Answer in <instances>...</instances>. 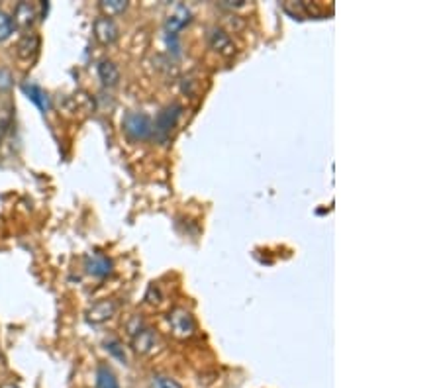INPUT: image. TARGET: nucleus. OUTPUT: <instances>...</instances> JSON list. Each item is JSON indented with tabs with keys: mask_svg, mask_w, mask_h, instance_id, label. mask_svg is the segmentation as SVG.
Returning a JSON list of instances; mask_svg holds the SVG:
<instances>
[{
	"mask_svg": "<svg viewBox=\"0 0 441 388\" xmlns=\"http://www.w3.org/2000/svg\"><path fill=\"white\" fill-rule=\"evenodd\" d=\"M122 128L134 141H144L153 135V122L144 112H128L122 120Z\"/></svg>",
	"mask_w": 441,
	"mask_h": 388,
	"instance_id": "nucleus-1",
	"label": "nucleus"
},
{
	"mask_svg": "<svg viewBox=\"0 0 441 388\" xmlns=\"http://www.w3.org/2000/svg\"><path fill=\"white\" fill-rule=\"evenodd\" d=\"M181 104H169V106H165L161 110L159 114H157V118H155V124H153V137L161 141V144H165L169 137H171V132L174 130V126H177V122H179V116H181Z\"/></svg>",
	"mask_w": 441,
	"mask_h": 388,
	"instance_id": "nucleus-2",
	"label": "nucleus"
},
{
	"mask_svg": "<svg viewBox=\"0 0 441 388\" xmlns=\"http://www.w3.org/2000/svg\"><path fill=\"white\" fill-rule=\"evenodd\" d=\"M169 326L174 337L179 339H188L196 332V321L192 318V314L185 308H174L169 314Z\"/></svg>",
	"mask_w": 441,
	"mask_h": 388,
	"instance_id": "nucleus-3",
	"label": "nucleus"
},
{
	"mask_svg": "<svg viewBox=\"0 0 441 388\" xmlns=\"http://www.w3.org/2000/svg\"><path fill=\"white\" fill-rule=\"evenodd\" d=\"M206 40H208V45L214 49L216 54L226 55V57L236 54V45H234L231 36L227 34L226 30H222V27H218V26L208 27Z\"/></svg>",
	"mask_w": 441,
	"mask_h": 388,
	"instance_id": "nucleus-4",
	"label": "nucleus"
},
{
	"mask_svg": "<svg viewBox=\"0 0 441 388\" xmlns=\"http://www.w3.org/2000/svg\"><path fill=\"white\" fill-rule=\"evenodd\" d=\"M132 345H134L137 353L149 355V353H153L155 347H157V334L151 328L142 326L135 334H132Z\"/></svg>",
	"mask_w": 441,
	"mask_h": 388,
	"instance_id": "nucleus-5",
	"label": "nucleus"
},
{
	"mask_svg": "<svg viewBox=\"0 0 441 388\" xmlns=\"http://www.w3.org/2000/svg\"><path fill=\"white\" fill-rule=\"evenodd\" d=\"M112 267H114L112 261L102 253H91L87 255V259H84L87 273L93 275V277H98V279H104L108 275H112Z\"/></svg>",
	"mask_w": 441,
	"mask_h": 388,
	"instance_id": "nucleus-6",
	"label": "nucleus"
},
{
	"mask_svg": "<svg viewBox=\"0 0 441 388\" xmlns=\"http://www.w3.org/2000/svg\"><path fill=\"white\" fill-rule=\"evenodd\" d=\"M118 34H120L118 26L114 24L112 18H106V16L96 18V22H94V36H96V40L100 41V43H104V45L114 43V41L118 40Z\"/></svg>",
	"mask_w": 441,
	"mask_h": 388,
	"instance_id": "nucleus-7",
	"label": "nucleus"
},
{
	"mask_svg": "<svg viewBox=\"0 0 441 388\" xmlns=\"http://www.w3.org/2000/svg\"><path fill=\"white\" fill-rule=\"evenodd\" d=\"M116 312V304L112 300H100L96 302L93 308L87 312V321L89 323H104L108 321Z\"/></svg>",
	"mask_w": 441,
	"mask_h": 388,
	"instance_id": "nucleus-8",
	"label": "nucleus"
},
{
	"mask_svg": "<svg viewBox=\"0 0 441 388\" xmlns=\"http://www.w3.org/2000/svg\"><path fill=\"white\" fill-rule=\"evenodd\" d=\"M22 93L26 94L27 98H30L36 106L40 108V110H43V112H47V110L52 108L49 96H47V93H45L41 87H38V84H34V82H24V84H22Z\"/></svg>",
	"mask_w": 441,
	"mask_h": 388,
	"instance_id": "nucleus-9",
	"label": "nucleus"
},
{
	"mask_svg": "<svg viewBox=\"0 0 441 388\" xmlns=\"http://www.w3.org/2000/svg\"><path fill=\"white\" fill-rule=\"evenodd\" d=\"M188 22H190V12H188L185 6H179L177 12L171 14L165 20V32H167V36H177L183 27L187 26Z\"/></svg>",
	"mask_w": 441,
	"mask_h": 388,
	"instance_id": "nucleus-10",
	"label": "nucleus"
},
{
	"mask_svg": "<svg viewBox=\"0 0 441 388\" xmlns=\"http://www.w3.org/2000/svg\"><path fill=\"white\" fill-rule=\"evenodd\" d=\"M36 18H38V10H36L34 4H30V2H20V4L16 6L14 22L20 27H24V30L32 27V24L36 22Z\"/></svg>",
	"mask_w": 441,
	"mask_h": 388,
	"instance_id": "nucleus-11",
	"label": "nucleus"
},
{
	"mask_svg": "<svg viewBox=\"0 0 441 388\" xmlns=\"http://www.w3.org/2000/svg\"><path fill=\"white\" fill-rule=\"evenodd\" d=\"M96 73H98V79L102 80L104 87H116L120 80V71L110 59H102L96 67Z\"/></svg>",
	"mask_w": 441,
	"mask_h": 388,
	"instance_id": "nucleus-12",
	"label": "nucleus"
},
{
	"mask_svg": "<svg viewBox=\"0 0 441 388\" xmlns=\"http://www.w3.org/2000/svg\"><path fill=\"white\" fill-rule=\"evenodd\" d=\"M18 57L22 59H30L32 55H36V52L40 49V38L36 34H26L22 40L18 41Z\"/></svg>",
	"mask_w": 441,
	"mask_h": 388,
	"instance_id": "nucleus-13",
	"label": "nucleus"
},
{
	"mask_svg": "<svg viewBox=\"0 0 441 388\" xmlns=\"http://www.w3.org/2000/svg\"><path fill=\"white\" fill-rule=\"evenodd\" d=\"M96 388H120L118 378L112 373V369H108L106 365H100L96 369Z\"/></svg>",
	"mask_w": 441,
	"mask_h": 388,
	"instance_id": "nucleus-14",
	"label": "nucleus"
},
{
	"mask_svg": "<svg viewBox=\"0 0 441 388\" xmlns=\"http://www.w3.org/2000/svg\"><path fill=\"white\" fill-rule=\"evenodd\" d=\"M126 8H128V2H126V0H100V10L104 12L106 18L116 16V14H122Z\"/></svg>",
	"mask_w": 441,
	"mask_h": 388,
	"instance_id": "nucleus-15",
	"label": "nucleus"
},
{
	"mask_svg": "<svg viewBox=\"0 0 441 388\" xmlns=\"http://www.w3.org/2000/svg\"><path fill=\"white\" fill-rule=\"evenodd\" d=\"M14 32V20L6 12L0 10V41L8 40Z\"/></svg>",
	"mask_w": 441,
	"mask_h": 388,
	"instance_id": "nucleus-16",
	"label": "nucleus"
},
{
	"mask_svg": "<svg viewBox=\"0 0 441 388\" xmlns=\"http://www.w3.org/2000/svg\"><path fill=\"white\" fill-rule=\"evenodd\" d=\"M104 347H106L108 353H112L118 361L122 363L128 361V359H126V353H124V347H122V343L118 341V339H112V337H110V339L104 341Z\"/></svg>",
	"mask_w": 441,
	"mask_h": 388,
	"instance_id": "nucleus-17",
	"label": "nucleus"
},
{
	"mask_svg": "<svg viewBox=\"0 0 441 388\" xmlns=\"http://www.w3.org/2000/svg\"><path fill=\"white\" fill-rule=\"evenodd\" d=\"M151 388H183L177 380L169 378V376H153L151 380Z\"/></svg>",
	"mask_w": 441,
	"mask_h": 388,
	"instance_id": "nucleus-18",
	"label": "nucleus"
},
{
	"mask_svg": "<svg viewBox=\"0 0 441 388\" xmlns=\"http://www.w3.org/2000/svg\"><path fill=\"white\" fill-rule=\"evenodd\" d=\"M222 4L227 6V8H241L245 4V0H224Z\"/></svg>",
	"mask_w": 441,
	"mask_h": 388,
	"instance_id": "nucleus-19",
	"label": "nucleus"
}]
</instances>
